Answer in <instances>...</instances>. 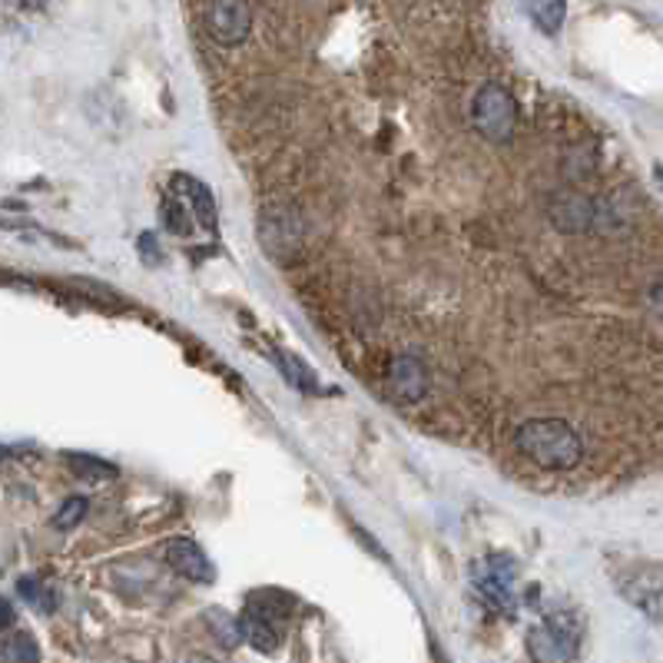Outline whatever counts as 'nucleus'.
Here are the masks:
<instances>
[{
	"label": "nucleus",
	"mask_w": 663,
	"mask_h": 663,
	"mask_svg": "<svg viewBox=\"0 0 663 663\" xmlns=\"http://www.w3.org/2000/svg\"><path fill=\"white\" fill-rule=\"evenodd\" d=\"M162 216H166V229L177 232V236H186V232L193 229L190 219H186V209H183L173 196H166V200H162Z\"/></svg>",
	"instance_id": "6ab92c4d"
},
{
	"label": "nucleus",
	"mask_w": 663,
	"mask_h": 663,
	"mask_svg": "<svg viewBox=\"0 0 663 663\" xmlns=\"http://www.w3.org/2000/svg\"><path fill=\"white\" fill-rule=\"evenodd\" d=\"M0 663H40L37 643L31 634H14L0 643Z\"/></svg>",
	"instance_id": "2eb2a0df"
},
{
	"label": "nucleus",
	"mask_w": 663,
	"mask_h": 663,
	"mask_svg": "<svg viewBox=\"0 0 663 663\" xmlns=\"http://www.w3.org/2000/svg\"><path fill=\"white\" fill-rule=\"evenodd\" d=\"M87 497H80V494H73V497H67L63 502V508L57 511V518H53V528L57 531H73L83 518H87Z\"/></svg>",
	"instance_id": "a211bd4d"
},
{
	"label": "nucleus",
	"mask_w": 663,
	"mask_h": 663,
	"mask_svg": "<svg viewBox=\"0 0 663 663\" xmlns=\"http://www.w3.org/2000/svg\"><path fill=\"white\" fill-rule=\"evenodd\" d=\"M67 461L73 468V474L83 478V481H110V478H117V468L107 465L104 458H94V455H70Z\"/></svg>",
	"instance_id": "dca6fc26"
},
{
	"label": "nucleus",
	"mask_w": 663,
	"mask_h": 663,
	"mask_svg": "<svg viewBox=\"0 0 663 663\" xmlns=\"http://www.w3.org/2000/svg\"><path fill=\"white\" fill-rule=\"evenodd\" d=\"M173 190H183V196L190 200V206H193V213H196V219L206 226V229H213L216 226V203H213V193L200 183V180H193V177H173Z\"/></svg>",
	"instance_id": "f8f14e48"
},
{
	"label": "nucleus",
	"mask_w": 663,
	"mask_h": 663,
	"mask_svg": "<svg viewBox=\"0 0 663 663\" xmlns=\"http://www.w3.org/2000/svg\"><path fill=\"white\" fill-rule=\"evenodd\" d=\"M292 607H296V601H292L289 594H282V591H256L253 598H249V604H245L249 614H256V617L276 624L279 630H282V624L289 620Z\"/></svg>",
	"instance_id": "9d476101"
},
{
	"label": "nucleus",
	"mask_w": 663,
	"mask_h": 663,
	"mask_svg": "<svg viewBox=\"0 0 663 663\" xmlns=\"http://www.w3.org/2000/svg\"><path fill=\"white\" fill-rule=\"evenodd\" d=\"M471 120L474 130L487 143H508L518 126V100L502 83H484L471 100Z\"/></svg>",
	"instance_id": "7ed1b4c3"
},
{
	"label": "nucleus",
	"mask_w": 663,
	"mask_h": 663,
	"mask_svg": "<svg viewBox=\"0 0 663 663\" xmlns=\"http://www.w3.org/2000/svg\"><path fill=\"white\" fill-rule=\"evenodd\" d=\"M17 591H21V598H24L27 604H34V607L44 611V614H50V611L57 607V594H53L50 588H44L37 577H21V580H17Z\"/></svg>",
	"instance_id": "f3484780"
},
{
	"label": "nucleus",
	"mask_w": 663,
	"mask_h": 663,
	"mask_svg": "<svg viewBox=\"0 0 663 663\" xmlns=\"http://www.w3.org/2000/svg\"><path fill=\"white\" fill-rule=\"evenodd\" d=\"M14 607H11V601H4V598H0V630H8L11 624H14Z\"/></svg>",
	"instance_id": "aec40b11"
},
{
	"label": "nucleus",
	"mask_w": 663,
	"mask_h": 663,
	"mask_svg": "<svg viewBox=\"0 0 663 663\" xmlns=\"http://www.w3.org/2000/svg\"><path fill=\"white\" fill-rule=\"evenodd\" d=\"M580 624L574 614H547L538 630H531V656L538 663H557L577 653Z\"/></svg>",
	"instance_id": "39448f33"
},
{
	"label": "nucleus",
	"mask_w": 663,
	"mask_h": 663,
	"mask_svg": "<svg viewBox=\"0 0 663 663\" xmlns=\"http://www.w3.org/2000/svg\"><path fill=\"white\" fill-rule=\"evenodd\" d=\"M236 630H239V637H245V643H253L260 653H276L279 643H282V630L276 624L249 614V611H242V617L236 620Z\"/></svg>",
	"instance_id": "1a4fd4ad"
},
{
	"label": "nucleus",
	"mask_w": 663,
	"mask_h": 663,
	"mask_svg": "<svg viewBox=\"0 0 663 663\" xmlns=\"http://www.w3.org/2000/svg\"><path fill=\"white\" fill-rule=\"evenodd\" d=\"M385 382L391 388V395L398 401H422L429 395V369L422 359H414V355H391L388 365H385Z\"/></svg>",
	"instance_id": "423d86ee"
},
{
	"label": "nucleus",
	"mask_w": 663,
	"mask_h": 663,
	"mask_svg": "<svg viewBox=\"0 0 663 663\" xmlns=\"http://www.w3.org/2000/svg\"><path fill=\"white\" fill-rule=\"evenodd\" d=\"M203 27L219 47H239L253 31L249 0H203Z\"/></svg>",
	"instance_id": "20e7f679"
},
{
	"label": "nucleus",
	"mask_w": 663,
	"mask_h": 663,
	"mask_svg": "<svg viewBox=\"0 0 663 663\" xmlns=\"http://www.w3.org/2000/svg\"><path fill=\"white\" fill-rule=\"evenodd\" d=\"M521 4L541 34H547V37L560 34L564 17H567V0H521Z\"/></svg>",
	"instance_id": "9b49d317"
},
{
	"label": "nucleus",
	"mask_w": 663,
	"mask_h": 663,
	"mask_svg": "<svg viewBox=\"0 0 663 663\" xmlns=\"http://www.w3.org/2000/svg\"><path fill=\"white\" fill-rule=\"evenodd\" d=\"M515 445L525 458H531L534 465L547 468V471H570L584 458V445H580V435L560 422V419H534L528 425L518 429Z\"/></svg>",
	"instance_id": "f257e3e1"
},
{
	"label": "nucleus",
	"mask_w": 663,
	"mask_h": 663,
	"mask_svg": "<svg viewBox=\"0 0 663 663\" xmlns=\"http://www.w3.org/2000/svg\"><path fill=\"white\" fill-rule=\"evenodd\" d=\"M471 580H474V591L487 611L502 614V617H515V611H518V567L511 557L491 554V557L478 560L471 570Z\"/></svg>",
	"instance_id": "f03ea898"
},
{
	"label": "nucleus",
	"mask_w": 663,
	"mask_h": 663,
	"mask_svg": "<svg viewBox=\"0 0 663 663\" xmlns=\"http://www.w3.org/2000/svg\"><path fill=\"white\" fill-rule=\"evenodd\" d=\"M647 577H650V584H643V574L634 580H624V594L656 620L660 617V574H656V567H650Z\"/></svg>",
	"instance_id": "ddd939ff"
},
{
	"label": "nucleus",
	"mask_w": 663,
	"mask_h": 663,
	"mask_svg": "<svg viewBox=\"0 0 663 663\" xmlns=\"http://www.w3.org/2000/svg\"><path fill=\"white\" fill-rule=\"evenodd\" d=\"M551 216L564 232H584L594 226V219H601V203H594L588 196H560L554 203Z\"/></svg>",
	"instance_id": "6e6552de"
},
{
	"label": "nucleus",
	"mask_w": 663,
	"mask_h": 663,
	"mask_svg": "<svg viewBox=\"0 0 663 663\" xmlns=\"http://www.w3.org/2000/svg\"><path fill=\"white\" fill-rule=\"evenodd\" d=\"M8 458V448H0V461H4Z\"/></svg>",
	"instance_id": "412c9836"
},
{
	"label": "nucleus",
	"mask_w": 663,
	"mask_h": 663,
	"mask_svg": "<svg viewBox=\"0 0 663 663\" xmlns=\"http://www.w3.org/2000/svg\"><path fill=\"white\" fill-rule=\"evenodd\" d=\"M166 564H170L180 577H190V580H200V584H213L216 580V567L213 560L206 557V551L190 541V538H173L166 544Z\"/></svg>",
	"instance_id": "0eeeda50"
},
{
	"label": "nucleus",
	"mask_w": 663,
	"mask_h": 663,
	"mask_svg": "<svg viewBox=\"0 0 663 663\" xmlns=\"http://www.w3.org/2000/svg\"><path fill=\"white\" fill-rule=\"evenodd\" d=\"M276 362H279V369L286 372L289 385H296V388H302V391H318L315 372H312V369H309L302 359H296V355H289V352L276 349Z\"/></svg>",
	"instance_id": "4468645a"
}]
</instances>
